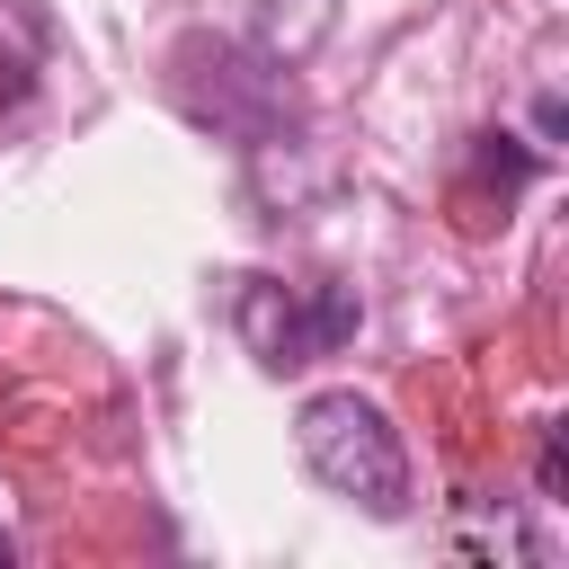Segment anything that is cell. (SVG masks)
Masks as SVG:
<instances>
[{"label":"cell","instance_id":"3","mask_svg":"<svg viewBox=\"0 0 569 569\" xmlns=\"http://www.w3.org/2000/svg\"><path fill=\"white\" fill-rule=\"evenodd\" d=\"M533 480H542V498H560V480H569V453H560V427L542 436V471H533Z\"/></svg>","mask_w":569,"mask_h":569},{"label":"cell","instance_id":"2","mask_svg":"<svg viewBox=\"0 0 569 569\" xmlns=\"http://www.w3.org/2000/svg\"><path fill=\"white\" fill-rule=\"evenodd\" d=\"M240 329L258 347V365H311L329 356L347 329H356V293L347 284H320V293H284V284H249L240 293Z\"/></svg>","mask_w":569,"mask_h":569},{"label":"cell","instance_id":"1","mask_svg":"<svg viewBox=\"0 0 569 569\" xmlns=\"http://www.w3.org/2000/svg\"><path fill=\"white\" fill-rule=\"evenodd\" d=\"M293 445H302L311 480L338 489V498H356L365 516H400L409 507V453H400L382 400H365V391H311L293 409Z\"/></svg>","mask_w":569,"mask_h":569},{"label":"cell","instance_id":"4","mask_svg":"<svg viewBox=\"0 0 569 569\" xmlns=\"http://www.w3.org/2000/svg\"><path fill=\"white\" fill-rule=\"evenodd\" d=\"M9 551H18V542H9V533H0V560H9Z\"/></svg>","mask_w":569,"mask_h":569}]
</instances>
